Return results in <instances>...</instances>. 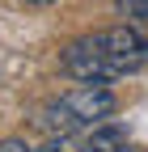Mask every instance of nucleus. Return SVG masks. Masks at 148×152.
Here are the masks:
<instances>
[{"label": "nucleus", "mask_w": 148, "mask_h": 152, "mask_svg": "<svg viewBox=\"0 0 148 152\" xmlns=\"http://www.w3.org/2000/svg\"><path fill=\"white\" fill-rule=\"evenodd\" d=\"M114 93L106 85H93V80H81L76 89H64L59 97H51L47 106H38L34 114V127L42 135H76V131H89L106 123L114 114Z\"/></svg>", "instance_id": "obj_2"}, {"label": "nucleus", "mask_w": 148, "mask_h": 152, "mask_svg": "<svg viewBox=\"0 0 148 152\" xmlns=\"http://www.w3.org/2000/svg\"><path fill=\"white\" fill-rule=\"evenodd\" d=\"M148 64V34H140L136 26H106L93 34H81L59 51V68L72 80H93V85H110L123 80Z\"/></svg>", "instance_id": "obj_1"}, {"label": "nucleus", "mask_w": 148, "mask_h": 152, "mask_svg": "<svg viewBox=\"0 0 148 152\" xmlns=\"http://www.w3.org/2000/svg\"><path fill=\"white\" fill-rule=\"evenodd\" d=\"M0 152H38L30 140H21V135H9V140H0Z\"/></svg>", "instance_id": "obj_4"}, {"label": "nucleus", "mask_w": 148, "mask_h": 152, "mask_svg": "<svg viewBox=\"0 0 148 152\" xmlns=\"http://www.w3.org/2000/svg\"><path fill=\"white\" fill-rule=\"evenodd\" d=\"M72 152H136L131 144H127V131L114 127V123H97V127H89V140L76 144Z\"/></svg>", "instance_id": "obj_3"}, {"label": "nucleus", "mask_w": 148, "mask_h": 152, "mask_svg": "<svg viewBox=\"0 0 148 152\" xmlns=\"http://www.w3.org/2000/svg\"><path fill=\"white\" fill-rule=\"evenodd\" d=\"M13 4H26V9H47V4H55V0H13Z\"/></svg>", "instance_id": "obj_5"}]
</instances>
